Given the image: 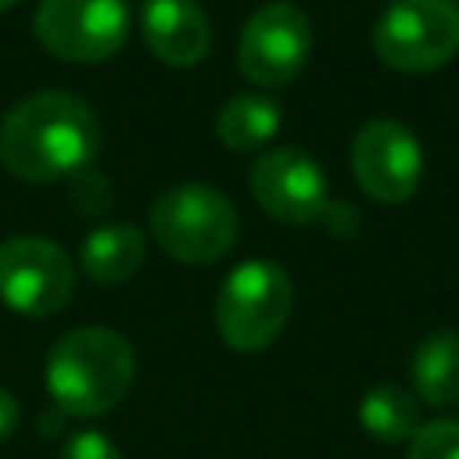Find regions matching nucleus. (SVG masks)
<instances>
[{"mask_svg": "<svg viewBox=\"0 0 459 459\" xmlns=\"http://www.w3.org/2000/svg\"><path fill=\"white\" fill-rule=\"evenodd\" d=\"M240 219L233 201L212 183H176L151 204V237L190 265H212L237 244Z\"/></svg>", "mask_w": 459, "mask_h": 459, "instance_id": "obj_3", "label": "nucleus"}, {"mask_svg": "<svg viewBox=\"0 0 459 459\" xmlns=\"http://www.w3.org/2000/svg\"><path fill=\"white\" fill-rule=\"evenodd\" d=\"M57 459H122V452L115 448V441L100 430H79L61 445Z\"/></svg>", "mask_w": 459, "mask_h": 459, "instance_id": "obj_18", "label": "nucleus"}, {"mask_svg": "<svg viewBox=\"0 0 459 459\" xmlns=\"http://www.w3.org/2000/svg\"><path fill=\"white\" fill-rule=\"evenodd\" d=\"M377 57L405 75L445 68L459 54L455 0H394L373 25Z\"/></svg>", "mask_w": 459, "mask_h": 459, "instance_id": "obj_5", "label": "nucleus"}, {"mask_svg": "<svg viewBox=\"0 0 459 459\" xmlns=\"http://www.w3.org/2000/svg\"><path fill=\"white\" fill-rule=\"evenodd\" d=\"M359 423L384 445L409 441L420 430V402L402 384H373L359 402Z\"/></svg>", "mask_w": 459, "mask_h": 459, "instance_id": "obj_15", "label": "nucleus"}, {"mask_svg": "<svg viewBox=\"0 0 459 459\" xmlns=\"http://www.w3.org/2000/svg\"><path fill=\"white\" fill-rule=\"evenodd\" d=\"M133 344L108 326H75L50 348L47 391L65 416H100L133 384Z\"/></svg>", "mask_w": 459, "mask_h": 459, "instance_id": "obj_2", "label": "nucleus"}, {"mask_svg": "<svg viewBox=\"0 0 459 459\" xmlns=\"http://www.w3.org/2000/svg\"><path fill=\"white\" fill-rule=\"evenodd\" d=\"M140 32L151 54L172 68H194L212 50V25L194 0H143Z\"/></svg>", "mask_w": 459, "mask_h": 459, "instance_id": "obj_11", "label": "nucleus"}, {"mask_svg": "<svg viewBox=\"0 0 459 459\" xmlns=\"http://www.w3.org/2000/svg\"><path fill=\"white\" fill-rule=\"evenodd\" d=\"M412 394L427 405H452L459 402V330L445 326L427 333L409 362Z\"/></svg>", "mask_w": 459, "mask_h": 459, "instance_id": "obj_13", "label": "nucleus"}, {"mask_svg": "<svg viewBox=\"0 0 459 459\" xmlns=\"http://www.w3.org/2000/svg\"><path fill=\"white\" fill-rule=\"evenodd\" d=\"M18 420H22V405H18V398H14L7 387H0V441L14 434Z\"/></svg>", "mask_w": 459, "mask_h": 459, "instance_id": "obj_19", "label": "nucleus"}, {"mask_svg": "<svg viewBox=\"0 0 459 459\" xmlns=\"http://www.w3.org/2000/svg\"><path fill=\"white\" fill-rule=\"evenodd\" d=\"M405 459H459V420H430L409 437Z\"/></svg>", "mask_w": 459, "mask_h": 459, "instance_id": "obj_16", "label": "nucleus"}, {"mask_svg": "<svg viewBox=\"0 0 459 459\" xmlns=\"http://www.w3.org/2000/svg\"><path fill=\"white\" fill-rule=\"evenodd\" d=\"M147 258V240L129 222H104L86 233L79 247L82 273L97 283H126Z\"/></svg>", "mask_w": 459, "mask_h": 459, "instance_id": "obj_12", "label": "nucleus"}, {"mask_svg": "<svg viewBox=\"0 0 459 459\" xmlns=\"http://www.w3.org/2000/svg\"><path fill=\"white\" fill-rule=\"evenodd\" d=\"M72 204L82 212V215H100L108 204H111V190H108V179L93 169H82L72 176Z\"/></svg>", "mask_w": 459, "mask_h": 459, "instance_id": "obj_17", "label": "nucleus"}, {"mask_svg": "<svg viewBox=\"0 0 459 459\" xmlns=\"http://www.w3.org/2000/svg\"><path fill=\"white\" fill-rule=\"evenodd\" d=\"M75 287L72 258L47 237L22 233L0 244V301L22 316L65 308Z\"/></svg>", "mask_w": 459, "mask_h": 459, "instance_id": "obj_8", "label": "nucleus"}, {"mask_svg": "<svg viewBox=\"0 0 459 459\" xmlns=\"http://www.w3.org/2000/svg\"><path fill=\"white\" fill-rule=\"evenodd\" d=\"M290 308H294V287L283 265L269 258H247L219 287L215 326L230 348L262 351L283 333Z\"/></svg>", "mask_w": 459, "mask_h": 459, "instance_id": "obj_4", "label": "nucleus"}, {"mask_svg": "<svg viewBox=\"0 0 459 459\" xmlns=\"http://www.w3.org/2000/svg\"><path fill=\"white\" fill-rule=\"evenodd\" d=\"M280 122H283V111H280V104L273 97H265V93H237L219 108L215 136H219L222 147L247 154V151L265 147L276 136Z\"/></svg>", "mask_w": 459, "mask_h": 459, "instance_id": "obj_14", "label": "nucleus"}, {"mask_svg": "<svg viewBox=\"0 0 459 459\" xmlns=\"http://www.w3.org/2000/svg\"><path fill=\"white\" fill-rule=\"evenodd\" d=\"M312 54V22L290 0L262 4L240 29L237 65L247 82L276 90L301 75Z\"/></svg>", "mask_w": 459, "mask_h": 459, "instance_id": "obj_7", "label": "nucleus"}, {"mask_svg": "<svg viewBox=\"0 0 459 459\" xmlns=\"http://www.w3.org/2000/svg\"><path fill=\"white\" fill-rule=\"evenodd\" d=\"M355 183L384 204H402L423 179V147L398 118H369L351 140Z\"/></svg>", "mask_w": 459, "mask_h": 459, "instance_id": "obj_9", "label": "nucleus"}, {"mask_svg": "<svg viewBox=\"0 0 459 459\" xmlns=\"http://www.w3.org/2000/svg\"><path fill=\"white\" fill-rule=\"evenodd\" d=\"M18 0H0V11H7V7H14Z\"/></svg>", "mask_w": 459, "mask_h": 459, "instance_id": "obj_20", "label": "nucleus"}, {"mask_svg": "<svg viewBox=\"0 0 459 459\" xmlns=\"http://www.w3.org/2000/svg\"><path fill=\"white\" fill-rule=\"evenodd\" d=\"M247 183H251V197L258 201V208L290 226L319 222L326 219L333 204L326 197L323 169L301 147H276V151L258 154L247 172Z\"/></svg>", "mask_w": 459, "mask_h": 459, "instance_id": "obj_10", "label": "nucleus"}, {"mask_svg": "<svg viewBox=\"0 0 459 459\" xmlns=\"http://www.w3.org/2000/svg\"><path fill=\"white\" fill-rule=\"evenodd\" d=\"M32 32L39 47L61 61H108L129 36V7L126 0H43Z\"/></svg>", "mask_w": 459, "mask_h": 459, "instance_id": "obj_6", "label": "nucleus"}, {"mask_svg": "<svg viewBox=\"0 0 459 459\" xmlns=\"http://www.w3.org/2000/svg\"><path fill=\"white\" fill-rule=\"evenodd\" d=\"M100 122L86 100L65 90L22 97L0 122V165L25 183H54L90 169Z\"/></svg>", "mask_w": 459, "mask_h": 459, "instance_id": "obj_1", "label": "nucleus"}]
</instances>
